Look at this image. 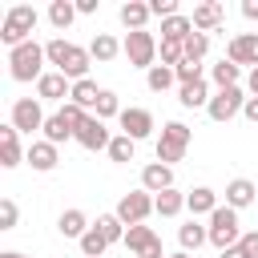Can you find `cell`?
Returning <instances> with one entry per match:
<instances>
[{"label": "cell", "mask_w": 258, "mask_h": 258, "mask_svg": "<svg viewBox=\"0 0 258 258\" xmlns=\"http://www.w3.org/2000/svg\"><path fill=\"white\" fill-rule=\"evenodd\" d=\"M44 52H48V64H52L56 73H64L69 81H85L89 69H93L89 48H81V44H73V40H64V36L44 40Z\"/></svg>", "instance_id": "1"}, {"label": "cell", "mask_w": 258, "mask_h": 258, "mask_svg": "<svg viewBox=\"0 0 258 258\" xmlns=\"http://www.w3.org/2000/svg\"><path fill=\"white\" fill-rule=\"evenodd\" d=\"M48 52H44V44L40 40H24V44H16V48H8V77L16 81V85H36L48 69Z\"/></svg>", "instance_id": "2"}, {"label": "cell", "mask_w": 258, "mask_h": 258, "mask_svg": "<svg viewBox=\"0 0 258 258\" xmlns=\"http://www.w3.org/2000/svg\"><path fill=\"white\" fill-rule=\"evenodd\" d=\"M36 24H40V12H36L32 4H12V8L4 12V20H0V40H4L8 48L24 44V40H36V36H32Z\"/></svg>", "instance_id": "3"}, {"label": "cell", "mask_w": 258, "mask_h": 258, "mask_svg": "<svg viewBox=\"0 0 258 258\" xmlns=\"http://www.w3.org/2000/svg\"><path fill=\"white\" fill-rule=\"evenodd\" d=\"M189 141H194V129H189L185 121H165L161 133H157V161H161V165H177V161L185 157Z\"/></svg>", "instance_id": "4"}, {"label": "cell", "mask_w": 258, "mask_h": 258, "mask_svg": "<svg viewBox=\"0 0 258 258\" xmlns=\"http://www.w3.org/2000/svg\"><path fill=\"white\" fill-rule=\"evenodd\" d=\"M157 36L149 32V28H141V32H125V40H121V56L129 60V69H153L157 64Z\"/></svg>", "instance_id": "5"}, {"label": "cell", "mask_w": 258, "mask_h": 258, "mask_svg": "<svg viewBox=\"0 0 258 258\" xmlns=\"http://www.w3.org/2000/svg\"><path fill=\"white\" fill-rule=\"evenodd\" d=\"M242 222H238V210H230V206H218L214 214H210V246L222 254V250H230V246H238L242 242Z\"/></svg>", "instance_id": "6"}, {"label": "cell", "mask_w": 258, "mask_h": 258, "mask_svg": "<svg viewBox=\"0 0 258 258\" xmlns=\"http://www.w3.org/2000/svg\"><path fill=\"white\" fill-rule=\"evenodd\" d=\"M44 121H48V113H44V101L40 97H16L12 101V109H8V125L16 129V133H36V129H44Z\"/></svg>", "instance_id": "7"}, {"label": "cell", "mask_w": 258, "mask_h": 258, "mask_svg": "<svg viewBox=\"0 0 258 258\" xmlns=\"http://www.w3.org/2000/svg\"><path fill=\"white\" fill-rule=\"evenodd\" d=\"M242 105H246V89H242V85H234V89H214V97H210V105H206V117L218 121V125H226V121H234V117L242 113Z\"/></svg>", "instance_id": "8"}, {"label": "cell", "mask_w": 258, "mask_h": 258, "mask_svg": "<svg viewBox=\"0 0 258 258\" xmlns=\"http://www.w3.org/2000/svg\"><path fill=\"white\" fill-rule=\"evenodd\" d=\"M113 214H117L125 226H145V218L157 214V210H153V194H149V189H129V194H121V202H117Z\"/></svg>", "instance_id": "9"}, {"label": "cell", "mask_w": 258, "mask_h": 258, "mask_svg": "<svg viewBox=\"0 0 258 258\" xmlns=\"http://www.w3.org/2000/svg\"><path fill=\"white\" fill-rule=\"evenodd\" d=\"M226 60H234L238 69H258V32H238L226 40Z\"/></svg>", "instance_id": "10"}, {"label": "cell", "mask_w": 258, "mask_h": 258, "mask_svg": "<svg viewBox=\"0 0 258 258\" xmlns=\"http://www.w3.org/2000/svg\"><path fill=\"white\" fill-rule=\"evenodd\" d=\"M117 125H121V133H125V137H133V141H145V137L157 129L153 113H149V109H141V105H129V109H121Z\"/></svg>", "instance_id": "11"}, {"label": "cell", "mask_w": 258, "mask_h": 258, "mask_svg": "<svg viewBox=\"0 0 258 258\" xmlns=\"http://www.w3.org/2000/svg\"><path fill=\"white\" fill-rule=\"evenodd\" d=\"M24 161H28L36 173H52V169L60 165V145H52V141H44V137H32Z\"/></svg>", "instance_id": "12"}, {"label": "cell", "mask_w": 258, "mask_h": 258, "mask_svg": "<svg viewBox=\"0 0 258 258\" xmlns=\"http://www.w3.org/2000/svg\"><path fill=\"white\" fill-rule=\"evenodd\" d=\"M81 149H89V153H97V149H109V141H113V133H109V125L101 121V117H89L81 129H77V137H73Z\"/></svg>", "instance_id": "13"}, {"label": "cell", "mask_w": 258, "mask_h": 258, "mask_svg": "<svg viewBox=\"0 0 258 258\" xmlns=\"http://www.w3.org/2000/svg\"><path fill=\"white\" fill-rule=\"evenodd\" d=\"M125 250H129L133 258H149V254L161 250V238H157L153 226H129V234H125Z\"/></svg>", "instance_id": "14"}, {"label": "cell", "mask_w": 258, "mask_h": 258, "mask_svg": "<svg viewBox=\"0 0 258 258\" xmlns=\"http://www.w3.org/2000/svg\"><path fill=\"white\" fill-rule=\"evenodd\" d=\"M36 97H40V101H60V105H64V101L73 97V81H69L64 73L48 69V73L36 81Z\"/></svg>", "instance_id": "15"}, {"label": "cell", "mask_w": 258, "mask_h": 258, "mask_svg": "<svg viewBox=\"0 0 258 258\" xmlns=\"http://www.w3.org/2000/svg\"><path fill=\"white\" fill-rule=\"evenodd\" d=\"M24 153H28V149L20 145V133L4 121V125H0V169H16V165L24 161Z\"/></svg>", "instance_id": "16"}, {"label": "cell", "mask_w": 258, "mask_h": 258, "mask_svg": "<svg viewBox=\"0 0 258 258\" xmlns=\"http://www.w3.org/2000/svg\"><path fill=\"white\" fill-rule=\"evenodd\" d=\"M189 20H194V28H198V32H206V36H210V32H222L226 8H222L218 0H206V4H198V8H194V16H189Z\"/></svg>", "instance_id": "17"}, {"label": "cell", "mask_w": 258, "mask_h": 258, "mask_svg": "<svg viewBox=\"0 0 258 258\" xmlns=\"http://www.w3.org/2000/svg\"><path fill=\"white\" fill-rule=\"evenodd\" d=\"M141 189H149L153 198H157V194H165V189H173V165L149 161V165L141 169Z\"/></svg>", "instance_id": "18"}, {"label": "cell", "mask_w": 258, "mask_h": 258, "mask_svg": "<svg viewBox=\"0 0 258 258\" xmlns=\"http://www.w3.org/2000/svg\"><path fill=\"white\" fill-rule=\"evenodd\" d=\"M254 202H258V181H250V177L226 181V206H230V210H246V206H254Z\"/></svg>", "instance_id": "19"}, {"label": "cell", "mask_w": 258, "mask_h": 258, "mask_svg": "<svg viewBox=\"0 0 258 258\" xmlns=\"http://www.w3.org/2000/svg\"><path fill=\"white\" fill-rule=\"evenodd\" d=\"M222 202H218V194L210 189V185H194V189H185V210H189V218H210L214 210H218Z\"/></svg>", "instance_id": "20"}, {"label": "cell", "mask_w": 258, "mask_h": 258, "mask_svg": "<svg viewBox=\"0 0 258 258\" xmlns=\"http://www.w3.org/2000/svg\"><path fill=\"white\" fill-rule=\"evenodd\" d=\"M117 16H121V24H125L129 32H141V28H149V20H153V12H149L145 0H125Z\"/></svg>", "instance_id": "21"}, {"label": "cell", "mask_w": 258, "mask_h": 258, "mask_svg": "<svg viewBox=\"0 0 258 258\" xmlns=\"http://www.w3.org/2000/svg\"><path fill=\"white\" fill-rule=\"evenodd\" d=\"M56 230H60V238H85L89 230H93V222H89V214L85 210H64L60 218H56Z\"/></svg>", "instance_id": "22"}, {"label": "cell", "mask_w": 258, "mask_h": 258, "mask_svg": "<svg viewBox=\"0 0 258 258\" xmlns=\"http://www.w3.org/2000/svg\"><path fill=\"white\" fill-rule=\"evenodd\" d=\"M210 81L202 77V81H194V85H177V101H181V109H206L210 105Z\"/></svg>", "instance_id": "23"}, {"label": "cell", "mask_w": 258, "mask_h": 258, "mask_svg": "<svg viewBox=\"0 0 258 258\" xmlns=\"http://www.w3.org/2000/svg\"><path fill=\"white\" fill-rule=\"evenodd\" d=\"M177 242H181V250L189 254V250H202L206 242H210V226H202L198 218H189V222H181L177 226Z\"/></svg>", "instance_id": "24"}, {"label": "cell", "mask_w": 258, "mask_h": 258, "mask_svg": "<svg viewBox=\"0 0 258 258\" xmlns=\"http://www.w3.org/2000/svg\"><path fill=\"white\" fill-rule=\"evenodd\" d=\"M89 56H93L97 64H109V60H117V56H121V40H117V36H109V32H97V36L89 40Z\"/></svg>", "instance_id": "25"}, {"label": "cell", "mask_w": 258, "mask_h": 258, "mask_svg": "<svg viewBox=\"0 0 258 258\" xmlns=\"http://www.w3.org/2000/svg\"><path fill=\"white\" fill-rule=\"evenodd\" d=\"M73 105H81L85 113H93L97 109V101H101V85L93 81V77H85V81H73V97H69Z\"/></svg>", "instance_id": "26"}, {"label": "cell", "mask_w": 258, "mask_h": 258, "mask_svg": "<svg viewBox=\"0 0 258 258\" xmlns=\"http://www.w3.org/2000/svg\"><path fill=\"white\" fill-rule=\"evenodd\" d=\"M210 81H214V89H234V85L242 81V69H238L234 60H226V56H222V60H214V64H210Z\"/></svg>", "instance_id": "27"}, {"label": "cell", "mask_w": 258, "mask_h": 258, "mask_svg": "<svg viewBox=\"0 0 258 258\" xmlns=\"http://www.w3.org/2000/svg\"><path fill=\"white\" fill-rule=\"evenodd\" d=\"M93 226L105 234V242H109V246H117V242L125 246V234H129V226H125L117 214H97V222H93Z\"/></svg>", "instance_id": "28"}, {"label": "cell", "mask_w": 258, "mask_h": 258, "mask_svg": "<svg viewBox=\"0 0 258 258\" xmlns=\"http://www.w3.org/2000/svg\"><path fill=\"white\" fill-rule=\"evenodd\" d=\"M189 32H198V28H194V20H189L185 12H177V16L161 20V40H181V44H185V36H189Z\"/></svg>", "instance_id": "29"}, {"label": "cell", "mask_w": 258, "mask_h": 258, "mask_svg": "<svg viewBox=\"0 0 258 258\" xmlns=\"http://www.w3.org/2000/svg\"><path fill=\"white\" fill-rule=\"evenodd\" d=\"M153 210H157L161 218H177V214L185 210V194L173 185V189H165V194H157V198H153Z\"/></svg>", "instance_id": "30"}, {"label": "cell", "mask_w": 258, "mask_h": 258, "mask_svg": "<svg viewBox=\"0 0 258 258\" xmlns=\"http://www.w3.org/2000/svg\"><path fill=\"white\" fill-rule=\"evenodd\" d=\"M73 20H77V4H73V0H52V4H48V24H52L56 32H64Z\"/></svg>", "instance_id": "31"}, {"label": "cell", "mask_w": 258, "mask_h": 258, "mask_svg": "<svg viewBox=\"0 0 258 258\" xmlns=\"http://www.w3.org/2000/svg\"><path fill=\"white\" fill-rule=\"evenodd\" d=\"M109 161H117V165H125V161H133V153H137V141L133 137H125V133H113V141H109Z\"/></svg>", "instance_id": "32"}, {"label": "cell", "mask_w": 258, "mask_h": 258, "mask_svg": "<svg viewBox=\"0 0 258 258\" xmlns=\"http://www.w3.org/2000/svg\"><path fill=\"white\" fill-rule=\"evenodd\" d=\"M145 85H149V93H165V89H173V85H177V73H173V69H165V64H153V69L145 73Z\"/></svg>", "instance_id": "33"}, {"label": "cell", "mask_w": 258, "mask_h": 258, "mask_svg": "<svg viewBox=\"0 0 258 258\" xmlns=\"http://www.w3.org/2000/svg\"><path fill=\"white\" fill-rule=\"evenodd\" d=\"M40 137H44V141H52V145H64V141H73V129H69L56 113H48V121H44V129H40Z\"/></svg>", "instance_id": "34"}, {"label": "cell", "mask_w": 258, "mask_h": 258, "mask_svg": "<svg viewBox=\"0 0 258 258\" xmlns=\"http://www.w3.org/2000/svg\"><path fill=\"white\" fill-rule=\"evenodd\" d=\"M77 246H81V258H105V250H109V242H105V234H101L97 226H93Z\"/></svg>", "instance_id": "35"}, {"label": "cell", "mask_w": 258, "mask_h": 258, "mask_svg": "<svg viewBox=\"0 0 258 258\" xmlns=\"http://www.w3.org/2000/svg\"><path fill=\"white\" fill-rule=\"evenodd\" d=\"M93 117H101V121H113V117H121V97H117L113 89H101V101H97Z\"/></svg>", "instance_id": "36"}, {"label": "cell", "mask_w": 258, "mask_h": 258, "mask_svg": "<svg viewBox=\"0 0 258 258\" xmlns=\"http://www.w3.org/2000/svg\"><path fill=\"white\" fill-rule=\"evenodd\" d=\"M56 117H60V121H64V125L73 129V137H77V129H81V125H85V121H89L93 113H85L81 105H73V101H64V105L56 109Z\"/></svg>", "instance_id": "37"}, {"label": "cell", "mask_w": 258, "mask_h": 258, "mask_svg": "<svg viewBox=\"0 0 258 258\" xmlns=\"http://www.w3.org/2000/svg\"><path fill=\"white\" fill-rule=\"evenodd\" d=\"M206 52H210V36L206 32H189L185 36V60H206Z\"/></svg>", "instance_id": "38"}, {"label": "cell", "mask_w": 258, "mask_h": 258, "mask_svg": "<svg viewBox=\"0 0 258 258\" xmlns=\"http://www.w3.org/2000/svg\"><path fill=\"white\" fill-rule=\"evenodd\" d=\"M173 73H177V85H194V81H202V77H206L198 60H181V64H177Z\"/></svg>", "instance_id": "39"}, {"label": "cell", "mask_w": 258, "mask_h": 258, "mask_svg": "<svg viewBox=\"0 0 258 258\" xmlns=\"http://www.w3.org/2000/svg\"><path fill=\"white\" fill-rule=\"evenodd\" d=\"M20 222V210H16V202L12 198H0V230H12Z\"/></svg>", "instance_id": "40"}, {"label": "cell", "mask_w": 258, "mask_h": 258, "mask_svg": "<svg viewBox=\"0 0 258 258\" xmlns=\"http://www.w3.org/2000/svg\"><path fill=\"white\" fill-rule=\"evenodd\" d=\"M149 12L161 16V20H169V16H177L181 8H177V0H149Z\"/></svg>", "instance_id": "41"}, {"label": "cell", "mask_w": 258, "mask_h": 258, "mask_svg": "<svg viewBox=\"0 0 258 258\" xmlns=\"http://www.w3.org/2000/svg\"><path fill=\"white\" fill-rule=\"evenodd\" d=\"M242 250H246V258H258V230H246L242 234V242H238Z\"/></svg>", "instance_id": "42"}, {"label": "cell", "mask_w": 258, "mask_h": 258, "mask_svg": "<svg viewBox=\"0 0 258 258\" xmlns=\"http://www.w3.org/2000/svg\"><path fill=\"white\" fill-rule=\"evenodd\" d=\"M242 117L258 125V97H246V105H242Z\"/></svg>", "instance_id": "43"}, {"label": "cell", "mask_w": 258, "mask_h": 258, "mask_svg": "<svg viewBox=\"0 0 258 258\" xmlns=\"http://www.w3.org/2000/svg\"><path fill=\"white\" fill-rule=\"evenodd\" d=\"M101 8V0H77V16H93Z\"/></svg>", "instance_id": "44"}, {"label": "cell", "mask_w": 258, "mask_h": 258, "mask_svg": "<svg viewBox=\"0 0 258 258\" xmlns=\"http://www.w3.org/2000/svg\"><path fill=\"white\" fill-rule=\"evenodd\" d=\"M242 89H246V97H258V69L246 73V85H242Z\"/></svg>", "instance_id": "45"}, {"label": "cell", "mask_w": 258, "mask_h": 258, "mask_svg": "<svg viewBox=\"0 0 258 258\" xmlns=\"http://www.w3.org/2000/svg\"><path fill=\"white\" fill-rule=\"evenodd\" d=\"M242 16L246 20H258V0H242Z\"/></svg>", "instance_id": "46"}, {"label": "cell", "mask_w": 258, "mask_h": 258, "mask_svg": "<svg viewBox=\"0 0 258 258\" xmlns=\"http://www.w3.org/2000/svg\"><path fill=\"white\" fill-rule=\"evenodd\" d=\"M218 258H246V250H242V246H230V250H222Z\"/></svg>", "instance_id": "47"}, {"label": "cell", "mask_w": 258, "mask_h": 258, "mask_svg": "<svg viewBox=\"0 0 258 258\" xmlns=\"http://www.w3.org/2000/svg\"><path fill=\"white\" fill-rule=\"evenodd\" d=\"M0 258H28V254H20V250H4Z\"/></svg>", "instance_id": "48"}, {"label": "cell", "mask_w": 258, "mask_h": 258, "mask_svg": "<svg viewBox=\"0 0 258 258\" xmlns=\"http://www.w3.org/2000/svg\"><path fill=\"white\" fill-rule=\"evenodd\" d=\"M169 258H189V254H185V250H177V254H169Z\"/></svg>", "instance_id": "49"}, {"label": "cell", "mask_w": 258, "mask_h": 258, "mask_svg": "<svg viewBox=\"0 0 258 258\" xmlns=\"http://www.w3.org/2000/svg\"><path fill=\"white\" fill-rule=\"evenodd\" d=\"M149 258H169V254H165V250H157V254H149Z\"/></svg>", "instance_id": "50"}]
</instances>
